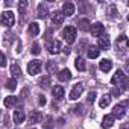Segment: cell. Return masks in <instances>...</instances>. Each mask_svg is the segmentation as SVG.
Listing matches in <instances>:
<instances>
[{"instance_id":"cell-34","label":"cell","mask_w":129,"mask_h":129,"mask_svg":"<svg viewBox=\"0 0 129 129\" xmlns=\"http://www.w3.org/2000/svg\"><path fill=\"white\" fill-rule=\"evenodd\" d=\"M127 88H129V79L124 78V79L121 81V90H127Z\"/></svg>"},{"instance_id":"cell-41","label":"cell","mask_w":129,"mask_h":129,"mask_svg":"<svg viewBox=\"0 0 129 129\" xmlns=\"http://www.w3.org/2000/svg\"><path fill=\"white\" fill-rule=\"evenodd\" d=\"M121 129H127V124H123V126H121Z\"/></svg>"},{"instance_id":"cell-25","label":"cell","mask_w":129,"mask_h":129,"mask_svg":"<svg viewBox=\"0 0 129 129\" xmlns=\"http://www.w3.org/2000/svg\"><path fill=\"white\" fill-rule=\"evenodd\" d=\"M47 72L49 73H58V64H56V61H49L47 62Z\"/></svg>"},{"instance_id":"cell-40","label":"cell","mask_w":129,"mask_h":129,"mask_svg":"<svg viewBox=\"0 0 129 129\" xmlns=\"http://www.w3.org/2000/svg\"><path fill=\"white\" fill-rule=\"evenodd\" d=\"M64 53H66V55H70V47H69V46L64 47Z\"/></svg>"},{"instance_id":"cell-26","label":"cell","mask_w":129,"mask_h":129,"mask_svg":"<svg viewBox=\"0 0 129 129\" xmlns=\"http://www.w3.org/2000/svg\"><path fill=\"white\" fill-rule=\"evenodd\" d=\"M75 66H76V69H78L79 72H84V70H85V61L79 56V58H76V61H75Z\"/></svg>"},{"instance_id":"cell-5","label":"cell","mask_w":129,"mask_h":129,"mask_svg":"<svg viewBox=\"0 0 129 129\" xmlns=\"http://www.w3.org/2000/svg\"><path fill=\"white\" fill-rule=\"evenodd\" d=\"M41 61L40 59H34V61H30L29 64H27V73L32 76V75H37V73H40L41 72Z\"/></svg>"},{"instance_id":"cell-28","label":"cell","mask_w":129,"mask_h":129,"mask_svg":"<svg viewBox=\"0 0 129 129\" xmlns=\"http://www.w3.org/2000/svg\"><path fill=\"white\" fill-rule=\"evenodd\" d=\"M6 88H8L9 91H14V90L17 88V81H15L14 78L8 79V81H6Z\"/></svg>"},{"instance_id":"cell-32","label":"cell","mask_w":129,"mask_h":129,"mask_svg":"<svg viewBox=\"0 0 129 129\" xmlns=\"http://www.w3.org/2000/svg\"><path fill=\"white\" fill-rule=\"evenodd\" d=\"M53 127V118L49 115L47 117V121H46V126H44V129H52Z\"/></svg>"},{"instance_id":"cell-8","label":"cell","mask_w":129,"mask_h":129,"mask_svg":"<svg viewBox=\"0 0 129 129\" xmlns=\"http://www.w3.org/2000/svg\"><path fill=\"white\" fill-rule=\"evenodd\" d=\"M61 12L64 14V17H66V15H73L75 14V5L72 2H66L62 5V11Z\"/></svg>"},{"instance_id":"cell-38","label":"cell","mask_w":129,"mask_h":129,"mask_svg":"<svg viewBox=\"0 0 129 129\" xmlns=\"http://www.w3.org/2000/svg\"><path fill=\"white\" fill-rule=\"evenodd\" d=\"M26 6H27V2H26V0H21V2L18 3V8H20V9H26Z\"/></svg>"},{"instance_id":"cell-27","label":"cell","mask_w":129,"mask_h":129,"mask_svg":"<svg viewBox=\"0 0 129 129\" xmlns=\"http://www.w3.org/2000/svg\"><path fill=\"white\" fill-rule=\"evenodd\" d=\"M49 84H50V76H43V78L38 81V85H40L41 88H46V87H49Z\"/></svg>"},{"instance_id":"cell-18","label":"cell","mask_w":129,"mask_h":129,"mask_svg":"<svg viewBox=\"0 0 129 129\" xmlns=\"http://www.w3.org/2000/svg\"><path fill=\"white\" fill-rule=\"evenodd\" d=\"M124 78H126V75H124V73H123L121 70H117V73H115V75L112 76L111 82H112V84L115 85V84H120V82H121V81H123Z\"/></svg>"},{"instance_id":"cell-39","label":"cell","mask_w":129,"mask_h":129,"mask_svg":"<svg viewBox=\"0 0 129 129\" xmlns=\"http://www.w3.org/2000/svg\"><path fill=\"white\" fill-rule=\"evenodd\" d=\"M5 126H9V115H5Z\"/></svg>"},{"instance_id":"cell-15","label":"cell","mask_w":129,"mask_h":129,"mask_svg":"<svg viewBox=\"0 0 129 129\" xmlns=\"http://www.w3.org/2000/svg\"><path fill=\"white\" fill-rule=\"evenodd\" d=\"M61 41H58V40H55V41H52L50 44H49V52L50 53H59L61 52Z\"/></svg>"},{"instance_id":"cell-2","label":"cell","mask_w":129,"mask_h":129,"mask_svg":"<svg viewBox=\"0 0 129 129\" xmlns=\"http://www.w3.org/2000/svg\"><path fill=\"white\" fill-rule=\"evenodd\" d=\"M62 38L67 41V44L75 43V40H76V29H75L73 26L64 27V30H62Z\"/></svg>"},{"instance_id":"cell-6","label":"cell","mask_w":129,"mask_h":129,"mask_svg":"<svg viewBox=\"0 0 129 129\" xmlns=\"http://www.w3.org/2000/svg\"><path fill=\"white\" fill-rule=\"evenodd\" d=\"M90 30H91V34H93V37H102L103 34H105V27H103V24L102 23H94L91 27H90Z\"/></svg>"},{"instance_id":"cell-17","label":"cell","mask_w":129,"mask_h":129,"mask_svg":"<svg viewBox=\"0 0 129 129\" xmlns=\"http://www.w3.org/2000/svg\"><path fill=\"white\" fill-rule=\"evenodd\" d=\"M102 127H105V129H108V127H111L112 124H114V117L109 114V115H105L103 118H102Z\"/></svg>"},{"instance_id":"cell-16","label":"cell","mask_w":129,"mask_h":129,"mask_svg":"<svg viewBox=\"0 0 129 129\" xmlns=\"http://www.w3.org/2000/svg\"><path fill=\"white\" fill-rule=\"evenodd\" d=\"M99 67H100V70L102 72H109L111 69H112V62H111V59H102L100 61V64H99Z\"/></svg>"},{"instance_id":"cell-37","label":"cell","mask_w":129,"mask_h":129,"mask_svg":"<svg viewBox=\"0 0 129 129\" xmlns=\"http://www.w3.org/2000/svg\"><path fill=\"white\" fill-rule=\"evenodd\" d=\"M38 103H40V105H46V97H44L43 94L38 96Z\"/></svg>"},{"instance_id":"cell-29","label":"cell","mask_w":129,"mask_h":129,"mask_svg":"<svg viewBox=\"0 0 129 129\" xmlns=\"http://www.w3.org/2000/svg\"><path fill=\"white\" fill-rule=\"evenodd\" d=\"M79 29H81V30H84V32H85V30H88V29H90V21H88L87 18L81 20V21H79Z\"/></svg>"},{"instance_id":"cell-1","label":"cell","mask_w":129,"mask_h":129,"mask_svg":"<svg viewBox=\"0 0 129 129\" xmlns=\"http://www.w3.org/2000/svg\"><path fill=\"white\" fill-rule=\"evenodd\" d=\"M115 49H117V52H118L120 56H123V58L126 56V53H127V38H126V35H120L117 38Z\"/></svg>"},{"instance_id":"cell-23","label":"cell","mask_w":129,"mask_h":129,"mask_svg":"<svg viewBox=\"0 0 129 129\" xmlns=\"http://www.w3.org/2000/svg\"><path fill=\"white\" fill-rule=\"evenodd\" d=\"M27 30H29V34H30L32 37H37V35L40 34V26H38V23H30Z\"/></svg>"},{"instance_id":"cell-21","label":"cell","mask_w":129,"mask_h":129,"mask_svg":"<svg viewBox=\"0 0 129 129\" xmlns=\"http://www.w3.org/2000/svg\"><path fill=\"white\" fill-rule=\"evenodd\" d=\"M99 53H100V49H99L97 46H91V47L88 49V58H91V59L97 58V56H99Z\"/></svg>"},{"instance_id":"cell-12","label":"cell","mask_w":129,"mask_h":129,"mask_svg":"<svg viewBox=\"0 0 129 129\" xmlns=\"http://www.w3.org/2000/svg\"><path fill=\"white\" fill-rule=\"evenodd\" d=\"M70 78H72V72H70L69 69H64V70H61V72L58 73V79H59L61 82L70 81Z\"/></svg>"},{"instance_id":"cell-24","label":"cell","mask_w":129,"mask_h":129,"mask_svg":"<svg viewBox=\"0 0 129 129\" xmlns=\"http://www.w3.org/2000/svg\"><path fill=\"white\" fill-rule=\"evenodd\" d=\"M11 73H12V78L17 79V78L21 76V69L17 66V64H12V66H11Z\"/></svg>"},{"instance_id":"cell-3","label":"cell","mask_w":129,"mask_h":129,"mask_svg":"<svg viewBox=\"0 0 129 129\" xmlns=\"http://www.w3.org/2000/svg\"><path fill=\"white\" fill-rule=\"evenodd\" d=\"M0 23H2L3 26H6V27H12V26H14V23H15L14 12H11V11L3 12L2 15H0Z\"/></svg>"},{"instance_id":"cell-7","label":"cell","mask_w":129,"mask_h":129,"mask_svg":"<svg viewBox=\"0 0 129 129\" xmlns=\"http://www.w3.org/2000/svg\"><path fill=\"white\" fill-rule=\"evenodd\" d=\"M82 91H84V85H82V84H76V85L73 87V90L70 91V99H72V100L79 99L81 94H82Z\"/></svg>"},{"instance_id":"cell-33","label":"cell","mask_w":129,"mask_h":129,"mask_svg":"<svg viewBox=\"0 0 129 129\" xmlns=\"http://www.w3.org/2000/svg\"><path fill=\"white\" fill-rule=\"evenodd\" d=\"M5 66H6V56L5 53L0 52V67H5Z\"/></svg>"},{"instance_id":"cell-19","label":"cell","mask_w":129,"mask_h":129,"mask_svg":"<svg viewBox=\"0 0 129 129\" xmlns=\"http://www.w3.org/2000/svg\"><path fill=\"white\" fill-rule=\"evenodd\" d=\"M47 14H49L47 6H46L44 3H40V5H38V17H40V18H46Z\"/></svg>"},{"instance_id":"cell-9","label":"cell","mask_w":129,"mask_h":129,"mask_svg":"<svg viewBox=\"0 0 129 129\" xmlns=\"http://www.w3.org/2000/svg\"><path fill=\"white\" fill-rule=\"evenodd\" d=\"M12 120H14V123H15V124H21V123L24 121V112H23V109H21V108H20V109H15Z\"/></svg>"},{"instance_id":"cell-13","label":"cell","mask_w":129,"mask_h":129,"mask_svg":"<svg viewBox=\"0 0 129 129\" xmlns=\"http://www.w3.org/2000/svg\"><path fill=\"white\" fill-rule=\"evenodd\" d=\"M52 93H53V97L55 99H58V100H61V99H64V88L61 87V85H55L53 87V90H52Z\"/></svg>"},{"instance_id":"cell-4","label":"cell","mask_w":129,"mask_h":129,"mask_svg":"<svg viewBox=\"0 0 129 129\" xmlns=\"http://www.w3.org/2000/svg\"><path fill=\"white\" fill-rule=\"evenodd\" d=\"M126 106H127V102H123V103H120V105H115L114 108H112V117L115 118H123L124 117V114H126Z\"/></svg>"},{"instance_id":"cell-10","label":"cell","mask_w":129,"mask_h":129,"mask_svg":"<svg viewBox=\"0 0 129 129\" xmlns=\"http://www.w3.org/2000/svg\"><path fill=\"white\" fill-rule=\"evenodd\" d=\"M97 47H99V49H103V50L109 49V38L106 37V34H103L102 37H99V44H97Z\"/></svg>"},{"instance_id":"cell-31","label":"cell","mask_w":129,"mask_h":129,"mask_svg":"<svg viewBox=\"0 0 129 129\" xmlns=\"http://www.w3.org/2000/svg\"><path fill=\"white\" fill-rule=\"evenodd\" d=\"M121 94V90L118 88V87H114L112 90H111V96H114V97H118Z\"/></svg>"},{"instance_id":"cell-20","label":"cell","mask_w":129,"mask_h":129,"mask_svg":"<svg viewBox=\"0 0 129 129\" xmlns=\"http://www.w3.org/2000/svg\"><path fill=\"white\" fill-rule=\"evenodd\" d=\"M3 103H5L6 108H14V106L17 105V97H15V96H8Z\"/></svg>"},{"instance_id":"cell-36","label":"cell","mask_w":129,"mask_h":129,"mask_svg":"<svg viewBox=\"0 0 129 129\" xmlns=\"http://www.w3.org/2000/svg\"><path fill=\"white\" fill-rule=\"evenodd\" d=\"M82 112H84V106L82 105H78L75 108V114H82Z\"/></svg>"},{"instance_id":"cell-22","label":"cell","mask_w":129,"mask_h":129,"mask_svg":"<svg viewBox=\"0 0 129 129\" xmlns=\"http://www.w3.org/2000/svg\"><path fill=\"white\" fill-rule=\"evenodd\" d=\"M109 102H111V96H109V94H103V96L100 97V100H99V106H100V108H106V106L109 105Z\"/></svg>"},{"instance_id":"cell-14","label":"cell","mask_w":129,"mask_h":129,"mask_svg":"<svg viewBox=\"0 0 129 129\" xmlns=\"http://www.w3.org/2000/svg\"><path fill=\"white\" fill-rule=\"evenodd\" d=\"M64 14L61 12V11H56L55 14H53V17H52V21H53V24H56V26H59V24H62L64 23Z\"/></svg>"},{"instance_id":"cell-30","label":"cell","mask_w":129,"mask_h":129,"mask_svg":"<svg viewBox=\"0 0 129 129\" xmlns=\"http://www.w3.org/2000/svg\"><path fill=\"white\" fill-rule=\"evenodd\" d=\"M30 52H32L34 55H38V53L41 52V49H40V44H38V43H35V44L32 46V49H30Z\"/></svg>"},{"instance_id":"cell-11","label":"cell","mask_w":129,"mask_h":129,"mask_svg":"<svg viewBox=\"0 0 129 129\" xmlns=\"http://www.w3.org/2000/svg\"><path fill=\"white\" fill-rule=\"evenodd\" d=\"M41 120H43V114H41L40 111H32V112H30L29 121H30L32 124H37V123H40Z\"/></svg>"},{"instance_id":"cell-35","label":"cell","mask_w":129,"mask_h":129,"mask_svg":"<svg viewBox=\"0 0 129 129\" xmlns=\"http://www.w3.org/2000/svg\"><path fill=\"white\" fill-rule=\"evenodd\" d=\"M96 96H97V94H96V91H91V93L88 94V99H87V100H88L90 103H93V102L96 100Z\"/></svg>"}]
</instances>
